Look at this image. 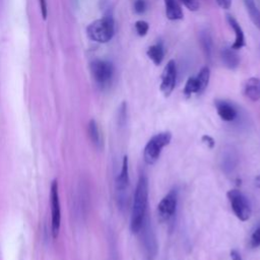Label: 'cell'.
Returning a JSON list of instances; mask_svg holds the SVG:
<instances>
[{
  "label": "cell",
  "mask_w": 260,
  "mask_h": 260,
  "mask_svg": "<svg viewBox=\"0 0 260 260\" xmlns=\"http://www.w3.org/2000/svg\"><path fill=\"white\" fill-rule=\"evenodd\" d=\"M199 42L202 48V51L207 59L211 58L212 55V39L208 30H202L199 35Z\"/></svg>",
  "instance_id": "18"
},
{
  "label": "cell",
  "mask_w": 260,
  "mask_h": 260,
  "mask_svg": "<svg viewBox=\"0 0 260 260\" xmlns=\"http://www.w3.org/2000/svg\"><path fill=\"white\" fill-rule=\"evenodd\" d=\"M196 80L198 83V88H199V93H201L202 91H204V89L207 87L209 79H210V69L207 66H204L200 69V71L198 72Z\"/></svg>",
  "instance_id": "20"
},
{
  "label": "cell",
  "mask_w": 260,
  "mask_h": 260,
  "mask_svg": "<svg viewBox=\"0 0 260 260\" xmlns=\"http://www.w3.org/2000/svg\"><path fill=\"white\" fill-rule=\"evenodd\" d=\"M231 258H232V260H243L241 254L237 250L231 251Z\"/></svg>",
  "instance_id": "31"
},
{
  "label": "cell",
  "mask_w": 260,
  "mask_h": 260,
  "mask_svg": "<svg viewBox=\"0 0 260 260\" xmlns=\"http://www.w3.org/2000/svg\"><path fill=\"white\" fill-rule=\"evenodd\" d=\"M90 72L95 80V82L100 85L108 84L114 74L113 64L106 60H93L90 63Z\"/></svg>",
  "instance_id": "8"
},
{
  "label": "cell",
  "mask_w": 260,
  "mask_h": 260,
  "mask_svg": "<svg viewBox=\"0 0 260 260\" xmlns=\"http://www.w3.org/2000/svg\"><path fill=\"white\" fill-rule=\"evenodd\" d=\"M220 57L223 65L229 69H237L240 65V57L236 53V50L232 48H222L220 52Z\"/></svg>",
  "instance_id": "15"
},
{
  "label": "cell",
  "mask_w": 260,
  "mask_h": 260,
  "mask_svg": "<svg viewBox=\"0 0 260 260\" xmlns=\"http://www.w3.org/2000/svg\"><path fill=\"white\" fill-rule=\"evenodd\" d=\"M148 202V180L144 175H141L137 181L133 196V205L131 212V232L137 234L147 215Z\"/></svg>",
  "instance_id": "1"
},
{
  "label": "cell",
  "mask_w": 260,
  "mask_h": 260,
  "mask_svg": "<svg viewBox=\"0 0 260 260\" xmlns=\"http://www.w3.org/2000/svg\"><path fill=\"white\" fill-rule=\"evenodd\" d=\"M88 134L90 137V140L96 147L102 146V136L99 129V126L94 120H90L88 123Z\"/></svg>",
  "instance_id": "21"
},
{
  "label": "cell",
  "mask_w": 260,
  "mask_h": 260,
  "mask_svg": "<svg viewBox=\"0 0 260 260\" xmlns=\"http://www.w3.org/2000/svg\"><path fill=\"white\" fill-rule=\"evenodd\" d=\"M142 250V260H155L157 255V241L154 230L146 215L139 232Z\"/></svg>",
  "instance_id": "3"
},
{
  "label": "cell",
  "mask_w": 260,
  "mask_h": 260,
  "mask_svg": "<svg viewBox=\"0 0 260 260\" xmlns=\"http://www.w3.org/2000/svg\"><path fill=\"white\" fill-rule=\"evenodd\" d=\"M238 165V154L235 149L232 147H226L222 150L221 158H220V166L224 173L230 174L235 170Z\"/></svg>",
  "instance_id": "12"
},
{
  "label": "cell",
  "mask_w": 260,
  "mask_h": 260,
  "mask_svg": "<svg viewBox=\"0 0 260 260\" xmlns=\"http://www.w3.org/2000/svg\"><path fill=\"white\" fill-rule=\"evenodd\" d=\"M250 245L253 248H257L260 246V224L254 230V232L251 235V240H250Z\"/></svg>",
  "instance_id": "24"
},
{
  "label": "cell",
  "mask_w": 260,
  "mask_h": 260,
  "mask_svg": "<svg viewBox=\"0 0 260 260\" xmlns=\"http://www.w3.org/2000/svg\"><path fill=\"white\" fill-rule=\"evenodd\" d=\"M177 79V68L174 60H170L161 74V82H160V90L166 98L170 96L173 92Z\"/></svg>",
  "instance_id": "10"
},
{
  "label": "cell",
  "mask_w": 260,
  "mask_h": 260,
  "mask_svg": "<svg viewBox=\"0 0 260 260\" xmlns=\"http://www.w3.org/2000/svg\"><path fill=\"white\" fill-rule=\"evenodd\" d=\"M192 93H199L196 77H189L184 87V94L186 96H190Z\"/></svg>",
  "instance_id": "22"
},
{
  "label": "cell",
  "mask_w": 260,
  "mask_h": 260,
  "mask_svg": "<svg viewBox=\"0 0 260 260\" xmlns=\"http://www.w3.org/2000/svg\"><path fill=\"white\" fill-rule=\"evenodd\" d=\"M244 4L246 10L250 16V19L254 23V25L260 29V11L254 3V0H244Z\"/></svg>",
  "instance_id": "19"
},
{
  "label": "cell",
  "mask_w": 260,
  "mask_h": 260,
  "mask_svg": "<svg viewBox=\"0 0 260 260\" xmlns=\"http://www.w3.org/2000/svg\"><path fill=\"white\" fill-rule=\"evenodd\" d=\"M255 186L258 187V188H260V175L257 176L256 179H255Z\"/></svg>",
  "instance_id": "32"
},
{
  "label": "cell",
  "mask_w": 260,
  "mask_h": 260,
  "mask_svg": "<svg viewBox=\"0 0 260 260\" xmlns=\"http://www.w3.org/2000/svg\"><path fill=\"white\" fill-rule=\"evenodd\" d=\"M214 104H215L217 114L221 120L225 122H232L237 118L238 116L237 109L231 103L222 100H216Z\"/></svg>",
  "instance_id": "11"
},
{
  "label": "cell",
  "mask_w": 260,
  "mask_h": 260,
  "mask_svg": "<svg viewBox=\"0 0 260 260\" xmlns=\"http://www.w3.org/2000/svg\"><path fill=\"white\" fill-rule=\"evenodd\" d=\"M116 188L118 193V202L121 208L127 206L128 200V188H129V168L128 156L125 155L122 161V168L116 181Z\"/></svg>",
  "instance_id": "7"
},
{
  "label": "cell",
  "mask_w": 260,
  "mask_h": 260,
  "mask_svg": "<svg viewBox=\"0 0 260 260\" xmlns=\"http://www.w3.org/2000/svg\"><path fill=\"white\" fill-rule=\"evenodd\" d=\"M50 204H51V230L53 238H57L61 225V206L58 191V183L54 180L51 184L50 191Z\"/></svg>",
  "instance_id": "6"
},
{
  "label": "cell",
  "mask_w": 260,
  "mask_h": 260,
  "mask_svg": "<svg viewBox=\"0 0 260 260\" xmlns=\"http://www.w3.org/2000/svg\"><path fill=\"white\" fill-rule=\"evenodd\" d=\"M217 5L222 9H229L232 5V0H216Z\"/></svg>",
  "instance_id": "30"
},
{
  "label": "cell",
  "mask_w": 260,
  "mask_h": 260,
  "mask_svg": "<svg viewBox=\"0 0 260 260\" xmlns=\"http://www.w3.org/2000/svg\"><path fill=\"white\" fill-rule=\"evenodd\" d=\"M201 140H202V142L207 146V147H209V148H213L214 147V145H215V141H214V139L211 137V136H209V135H203L202 137H201Z\"/></svg>",
  "instance_id": "28"
},
{
  "label": "cell",
  "mask_w": 260,
  "mask_h": 260,
  "mask_svg": "<svg viewBox=\"0 0 260 260\" xmlns=\"http://www.w3.org/2000/svg\"><path fill=\"white\" fill-rule=\"evenodd\" d=\"M40 1V7H41V12L43 15V18H47V13H48V8H47V1L46 0H39Z\"/></svg>",
  "instance_id": "29"
},
{
  "label": "cell",
  "mask_w": 260,
  "mask_h": 260,
  "mask_svg": "<svg viewBox=\"0 0 260 260\" xmlns=\"http://www.w3.org/2000/svg\"><path fill=\"white\" fill-rule=\"evenodd\" d=\"M166 16L170 20H180L183 18V11L177 0H164Z\"/></svg>",
  "instance_id": "16"
},
{
  "label": "cell",
  "mask_w": 260,
  "mask_h": 260,
  "mask_svg": "<svg viewBox=\"0 0 260 260\" xmlns=\"http://www.w3.org/2000/svg\"><path fill=\"white\" fill-rule=\"evenodd\" d=\"M178 193L176 190H171L158 203L157 212L161 221L169 220L174 216L177 209Z\"/></svg>",
  "instance_id": "9"
},
{
  "label": "cell",
  "mask_w": 260,
  "mask_h": 260,
  "mask_svg": "<svg viewBox=\"0 0 260 260\" xmlns=\"http://www.w3.org/2000/svg\"><path fill=\"white\" fill-rule=\"evenodd\" d=\"M180 1L191 11H197L199 9L198 0H180Z\"/></svg>",
  "instance_id": "26"
},
{
  "label": "cell",
  "mask_w": 260,
  "mask_h": 260,
  "mask_svg": "<svg viewBox=\"0 0 260 260\" xmlns=\"http://www.w3.org/2000/svg\"><path fill=\"white\" fill-rule=\"evenodd\" d=\"M235 215L242 221H246L251 216V205L247 197L239 190H230L226 194Z\"/></svg>",
  "instance_id": "5"
},
{
  "label": "cell",
  "mask_w": 260,
  "mask_h": 260,
  "mask_svg": "<svg viewBox=\"0 0 260 260\" xmlns=\"http://www.w3.org/2000/svg\"><path fill=\"white\" fill-rule=\"evenodd\" d=\"M244 94L253 102L260 100V78L250 77L245 82Z\"/></svg>",
  "instance_id": "14"
},
{
  "label": "cell",
  "mask_w": 260,
  "mask_h": 260,
  "mask_svg": "<svg viewBox=\"0 0 260 260\" xmlns=\"http://www.w3.org/2000/svg\"><path fill=\"white\" fill-rule=\"evenodd\" d=\"M172 139V134L169 131L160 132L152 136L146 143L143 151V157L147 165L154 164L161 152V149L167 146Z\"/></svg>",
  "instance_id": "4"
},
{
  "label": "cell",
  "mask_w": 260,
  "mask_h": 260,
  "mask_svg": "<svg viewBox=\"0 0 260 260\" xmlns=\"http://www.w3.org/2000/svg\"><path fill=\"white\" fill-rule=\"evenodd\" d=\"M126 117H127V105L125 102L121 104V107L119 109V114H118V123L120 126H124L126 122Z\"/></svg>",
  "instance_id": "25"
},
{
  "label": "cell",
  "mask_w": 260,
  "mask_h": 260,
  "mask_svg": "<svg viewBox=\"0 0 260 260\" xmlns=\"http://www.w3.org/2000/svg\"><path fill=\"white\" fill-rule=\"evenodd\" d=\"M226 21L235 31V42L232 45V49L240 50L245 46V36L239 22L230 14H226Z\"/></svg>",
  "instance_id": "13"
},
{
  "label": "cell",
  "mask_w": 260,
  "mask_h": 260,
  "mask_svg": "<svg viewBox=\"0 0 260 260\" xmlns=\"http://www.w3.org/2000/svg\"><path fill=\"white\" fill-rule=\"evenodd\" d=\"M134 26H135L136 32L139 37H144L149 29V25L145 20H137L135 22Z\"/></svg>",
  "instance_id": "23"
},
{
  "label": "cell",
  "mask_w": 260,
  "mask_h": 260,
  "mask_svg": "<svg viewBox=\"0 0 260 260\" xmlns=\"http://www.w3.org/2000/svg\"><path fill=\"white\" fill-rule=\"evenodd\" d=\"M87 37L96 43L105 44L112 40L115 34V21L112 15L93 20L86 27Z\"/></svg>",
  "instance_id": "2"
},
{
  "label": "cell",
  "mask_w": 260,
  "mask_h": 260,
  "mask_svg": "<svg viewBox=\"0 0 260 260\" xmlns=\"http://www.w3.org/2000/svg\"><path fill=\"white\" fill-rule=\"evenodd\" d=\"M146 55L155 65H159L162 62L165 56V51L161 43H157L148 47Z\"/></svg>",
  "instance_id": "17"
},
{
  "label": "cell",
  "mask_w": 260,
  "mask_h": 260,
  "mask_svg": "<svg viewBox=\"0 0 260 260\" xmlns=\"http://www.w3.org/2000/svg\"><path fill=\"white\" fill-rule=\"evenodd\" d=\"M146 9V2L145 0H135L134 1V10L136 13L141 14Z\"/></svg>",
  "instance_id": "27"
}]
</instances>
